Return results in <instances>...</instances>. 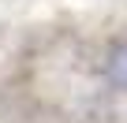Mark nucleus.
<instances>
[{
  "label": "nucleus",
  "mask_w": 127,
  "mask_h": 123,
  "mask_svg": "<svg viewBox=\"0 0 127 123\" xmlns=\"http://www.w3.org/2000/svg\"><path fill=\"white\" fill-rule=\"evenodd\" d=\"M105 75L116 90H127V37L116 41L108 49V60H105Z\"/></svg>",
  "instance_id": "obj_1"
}]
</instances>
